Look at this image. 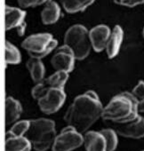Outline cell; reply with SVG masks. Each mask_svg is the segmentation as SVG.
I'll use <instances>...</instances> for the list:
<instances>
[{
	"mask_svg": "<svg viewBox=\"0 0 144 151\" xmlns=\"http://www.w3.org/2000/svg\"><path fill=\"white\" fill-rule=\"evenodd\" d=\"M102 111L103 107L98 94L90 90L75 98L65 113L64 121L83 133L102 117Z\"/></svg>",
	"mask_w": 144,
	"mask_h": 151,
	"instance_id": "obj_1",
	"label": "cell"
},
{
	"mask_svg": "<svg viewBox=\"0 0 144 151\" xmlns=\"http://www.w3.org/2000/svg\"><path fill=\"white\" fill-rule=\"evenodd\" d=\"M138 101L132 93H121L114 96L103 108L102 117L105 121L117 124L132 121L139 116Z\"/></svg>",
	"mask_w": 144,
	"mask_h": 151,
	"instance_id": "obj_2",
	"label": "cell"
},
{
	"mask_svg": "<svg viewBox=\"0 0 144 151\" xmlns=\"http://www.w3.org/2000/svg\"><path fill=\"white\" fill-rule=\"evenodd\" d=\"M27 134V138L36 151H46L53 147L57 136L55 123L47 118L30 120V126Z\"/></svg>",
	"mask_w": 144,
	"mask_h": 151,
	"instance_id": "obj_3",
	"label": "cell"
},
{
	"mask_svg": "<svg viewBox=\"0 0 144 151\" xmlns=\"http://www.w3.org/2000/svg\"><path fill=\"white\" fill-rule=\"evenodd\" d=\"M31 94L37 101V105L41 111L46 115H52L60 110L66 100L64 89L47 86L44 82L37 84Z\"/></svg>",
	"mask_w": 144,
	"mask_h": 151,
	"instance_id": "obj_4",
	"label": "cell"
},
{
	"mask_svg": "<svg viewBox=\"0 0 144 151\" xmlns=\"http://www.w3.org/2000/svg\"><path fill=\"white\" fill-rule=\"evenodd\" d=\"M64 45L73 51L77 60L86 59L91 51L92 43L87 29L81 25L76 24L71 26L65 33Z\"/></svg>",
	"mask_w": 144,
	"mask_h": 151,
	"instance_id": "obj_5",
	"label": "cell"
},
{
	"mask_svg": "<svg viewBox=\"0 0 144 151\" xmlns=\"http://www.w3.org/2000/svg\"><path fill=\"white\" fill-rule=\"evenodd\" d=\"M57 40L49 33L34 34L25 38L22 47L29 52L31 58L42 59L48 55L57 46Z\"/></svg>",
	"mask_w": 144,
	"mask_h": 151,
	"instance_id": "obj_6",
	"label": "cell"
},
{
	"mask_svg": "<svg viewBox=\"0 0 144 151\" xmlns=\"http://www.w3.org/2000/svg\"><path fill=\"white\" fill-rule=\"evenodd\" d=\"M84 144V135L74 127L63 128L54 139L53 151H72Z\"/></svg>",
	"mask_w": 144,
	"mask_h": 151,
	"instance_id": "obj_7",
	"label": "cell"
},
{
	"mask_svg": "<svg viewBox=\"0 0 144 151\" xmlns=\"http://www.w3.org/2000/svg\"><path fill=\"white\" fill-rule=\"evenodd\" d=\"M76 60L73 51L68 46L63 45L56 50L51 60V64L56 71H66L69 73L74 69Z\"/></svg>",
	"mask_w": 144,
	"mask_h": 151,
	"instance_id": "obj_8",
	"label": "cell"
},
{
	"mask_svg": "<svg viewBox=\"0 0 144 151\" xmlns=\"http://www.w3.org/2000/svg\"><path fill=\"white\" fill-rule=\"evenodd\" d=\"M110 124L117 133L123 137L130 139H140L144 137V117L140 115L132 121L127 123Z\"/></svg>",
	"mask_w": 144,
	"mask_h": 151,
	"instance_id": "obj_9",
	"label": "cell"
},
{
	"mask_svg": "<svg viewBox=\"0 0 144 151\" xmlns=\"http://www.w3.org/2000/svg\"><path fill=\"white\" fill-rule=\"evenodd\" d=\"M25 17L26 12L23 10L12 7V6H6V29H16L19 35L22 36L25 31L26 23H25Z\"/></svg>",
	"mask_w": 144,
	"mask_h": 151,
	"instance_id": "obj_10",
	"label": "cell"
},
{
	"mask_svg": "<svg viewBox=\"0 0 144 151\" xmlns=\"http://www.w3.org/2000/svg\"><path fill=\"white\" fill-rule=\"evenodd\" d=\"M111 35L110 29L104 24H100L89 31L92 46L95 52H102L106 49L109 38Z\"/></svg>",
	"mask_w": 144,
	"mask_h": 151,
	"instance_id": "obj_11",
	"label": "cell"
},
{
	"mask_svg": "<svg viewBox=\"0 0 144 151\" xmlns=\"http://www.w3.org/2000/svg\"><path fill=\"white\" fill-rule=\"evenodd\" d=\"M84 146L86 151H107V140L101 131L86 132L84 135Z\"/></svg>",
	"mask_w": 144,
	"mask_h": 151,
	"instance_id": "obj_12",
	"label": "cell"
},
{
	"mask_svg": "<svg viewBox=\"0 0 144 151\" xmlns=\"http://www.w3.org/2000/svg\"><path fill=\"white\" fill-rule=\"evenodd\" d=\"M123 38H124V31L122 28L119 25L115 26L113 30L111 31V35L109 38L106 46L107 54L109 59H113L118 54L123 42Z\"/></svg>",
	"mask_w": 144,
	"mask_h": 151,
	"instance_id": "obj_13",
	"label": "cell"
},
{
	"mask_svg": "<svg viewBox=\"0 0 144 151\" xmlns=\"http://www.w3.org/2000/svg\"><path fill=\"white\" fill-rule=\"evenodd\" d=\"M22 114V107L19 101L13 97L6 99V124L10 125L16 123Z\"/></svg>",
	"mask_w": 144,
	"mask_h": 151,
	"instance_id": "obj_14",
	"label": "cell"
},
{
	"mask_svg": "<svg viewBox=\"0 0 144 151\" xmlns=\"http://www.w3.org/2000/svg\"><path fill=\"white\" fill-rule=\"evenodd\" d=\"M27 68L30 71L32 80L35 83L40 84L45 81V68L41 59L30 58L27 61Z\"/></svg>",
	"mask_w": 144,
	"mask_h": 151,
	"instance_id": "obj_15",
	"label": "cell"
},
{
	"mask_svg": "<svg viewBox=\"0 0 144 151\" xmlns=\"http://www.w3.org/2000/svg\"><path fill=\"white\" fill-rule=\"evenodd\" d=\"M31 142L30 139L23 137H12L6 136V151H30Z\"/></svg>",
	"mask_w": 144,
	"mask_h": 151,
	"instance_id": "obj_16",
	"label": "cell"
},
{
	"mask_svg": "<svg viewBox=\"0 0 144 151\" xmlns=\"http://www.w3.org/2000/svg\"><path fill=\"white\" fill-rule=\"evenodd\" d=\"M60 17V6L54 2L51 1L46 4L45 7L41 13V19L44 24L49 25L53 24L58 22Z\"/></svg>",
	"mask_w": 144,
	"mask_h": 151,
	"instance_id": "obj_17",
	"label": "cell"
},
{
	"mask_svg": "<svg viewBox=\"0 0 144 151\" xmlns=\"http://www.w3.org/2000/svg\"><path fill=\"white\" fill-rule=\"evenodd\" d=\"M95 0H60V3L66 12L76 14L86 10Z\"/></svg>",
	"mask_w": 144,
	"mask_h": 151,
	"instance_id": "obj_18",
	"label": "cell"
},
{
	"mask_svg": "<svg viewBox=\"0 0 144 151\" xmlns=\"http://www.w3.org/2000/svg\"><path fill=\"white\" fill-rule=\"evenodd\" d=\"M68 79V73L66 71H56L49 78L45 79L44 83L50 87L64 89V86Z\"/></svg>",
	"mask_w": 144,
	"mask_h": 151,
	"instance_id": "obj_19",
	"label": "cell"
},
{
	"mask_svg": "<svg viewBox=\"0 0 144 151\" xmlns=\"http://www.w3.org/2000/svg\"><path fill=\"white\" fill-rule=\"evenodd\" d=\"M30 126V120H21L14 124L11 129L7 132L6 136L23 137L29 131Z\"/></svg>",
	"mask_w": 144,
	"mask_h": 151,
	"instance_id": "obj_20",
	"label": "cell"
},
{
	"mask_svg": "<svg viewBox=\"0 0 144 151\" xmlns=\"http://www.w3.org/2000/svg\"><path fill=\"white\" fill-rule=\"evenodd\" d=\"M22 60V55L18 48L11 44L6 42V64H19Z\"/></svg>",
	"mask_w": 144,
	"mask_h": 151,
	"instance_id": "obj_21",
	"label": "cell"
},
{
	"mask_svg": "<svg viewBox=\"0 0 144 151\" xmlns=\"http://www.w3.org/2000/svg\"><path fill=\"white\" fill-rule=\"evenodd\" d=\"M107 140V151H115L117 147V133L113 128H107L101 131Z\"/></svg>",
	"mask_w": 144,
	"mask_h": 151,
	"instance_id": "obj_22",
	"label": "cell"
},
{
	"mask_svg": "<svg viewBox=\"0 0 144 151\" xmlns=\"http://www.w3.org/2000/svg\"><path fill=\"white\" fill-rule=\"evenodd\" d=\"M132 93L138 101L144 100V81H139L137 86L133 88Z\"/></svg>",
	"mask_w": 144,
	"mask_h": 151,
	"instance_id": "obj_23",
	"label": "cell"
},
{
	"mask_svg": "<svg viewBox=\"0 0 144 151\" xmlns=\"http://www.w3.org/2000/svg\"><path fill=\"white\" fill-rule=\"evenodd\" d=\"M114 2L119 6H127V7H134L136 6L144 4V0H114Z\"/></svg>",
	"mask_w": 144,
	"mask_h": 151,
	"instance_id": "obj_24",
	"label": "cell"
},
{
	"mask_svg": "<svg viewBox=\"0 0 144 151\" xmlns=\"http://www.w3.org/2000/svg\"><path fill=\"white\" fill-rule=\"evenodd\" d=\"M18 4L22 8L35 7L39 6V0H18Z\"/></svg>",
	"mask_w": 144,
	"mask_h": 151,
	"instance_id": "obj_25",
	"label": "cell"
},
{
	"mask_svg": "<svg viewBox=\"0 0 144 151\" xmlns=\"http://www.w3.org/2000/svg\"><path fill=\"white\" fill-rule=\"evenodd\" d=\"M138 111L139 113H144V100L138 101Z\"/></svg>",
	"mask_w": 144,
	"mask_h": 151,
	"instance_id": "obj_26",
	"label": "cell"
},
{
	"mask_svg": "<svg viewBox=\"0 0 144 151\" xmlns=\"http://www.w3.org/2000/svg\"><path fill=\"white\" fill-rule=\"evenodd\" d=\"M51 1H53V0H39V6L43 5V4H47Z\"/></svg>",
	"mask_w": 144,
	"mask_h": 151,
	"instance_id": "obj_27",
	"label": "cell"
},
{
	"mask_svg": "<svg viewBox=\"0 0 144 151\" xmlns=\"http://www.w3.org/2000/svg\"><path fill=\"white\" fill-rule=\"evenodd\" d=\"M142 35H143V37H144V28H143V30H142Z\"/></svg>",
	"mask_w": 144,
	"mask_h": 151,
	"instance_id": "obj_28",
	"label": "cell"
},
{
	"mask_svg": "<svg viewBox=\"0 0 144 151\" xmlns=\"http://www.w3.org/2000/svg\"><path fill=\"white\" fill-rule=\"evenodd\" d=\"M142 151H144V150H142Z\"/></svg>",
	"mask_w": 144,
	"mask_h": 151,
	"instance_id": "obj_29",
	"label": "cell"
},
{
	"mask_svg": "<svg viewBox=\"0 0 144 151\" xmlns=\"http://www.w3.org/2000/svg\"><path fill=\"white\" fill-rule=\"evenodd\" d=\"M143 5H144V4H143Z\"/></svg>",
	"mask_w": 144,
	"mask_h": 151,
	"instance_id": "obj_30",
	"label": "cell"
}]
</instances>
